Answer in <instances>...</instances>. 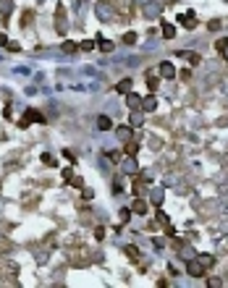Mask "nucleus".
<instances>
[{
	"label": "nucleus",
	"instance_id": "nucleus-1",
	"mask_svg": "<svg viewBox=\"0 0 228 288\" xmlns=\"http://www.w3.org/2000/svg\"><path fill=\"white\" fill-rule=\"evenodd\" d=\"M129 86H131V81H121V84H118V92H126Z\"/></svg>",
	"mask_w": 228,
	"mask_h": 288
}]
</instances>
